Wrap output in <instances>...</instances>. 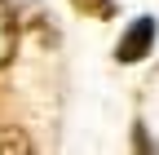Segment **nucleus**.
<instances>
[{
    "label": "nucleus",
    "mask_w": 159,
    "mask_h": 155,
    "mask_svg": "<svg viewBox=\"0 0 159 155\" xmlns=\"http://www.w3.org/2000/svg\"><path fill=\"white\" fill-rule=\"evenodd\" d=\"M0 151H31V138L18 129H0Z\"/></svg>",
    "instance_id": "20e7f679"
},
{
    "label": "nucleus",
    "mask_w": 159,
    "mask_h": 155,
    "mask_svg": "<svg viewBox=\"0 0 159 155\" xmlns=\"http://www.w3.org/2000/svg\"><path fill=\"white\" fill-rule=\"evenodd\" d=\"M18 53V18L9 9V0H0V67H9Z\"/></svg>",
    "instance_id": "f03ea898"
},
{
    "label": "nucleus",
    "mask_w": 159,
    "mask_h": 155,
    "mask_svg": "<svg viewBox=\"0 0 159 155\" xmlns=\"http://www.w3.org/2000/svg\"><path fill=\"white\" fill-rule=\"evenodd\" d=\"M155 49V18L142 13V18H133V27L119 35V45H115V62H142V58Z\"/></svg>",
    "instance_id": "f257e3e1"
},
{
    "label": "nucleus",
    "mask_w": 159,
    "mask_h": 155,
    "mask_svg": "<svg viewBox=\"0 0 159 155\" xmlns=\"http://www.w3.org/2000/svg\"><path fill=\"white\" fill-rule=\"evenodd\" d=\"M71 5L80 13H89V18H111L115 13V0H71Z\"/></svg>",
    "instance_id": "7ed1b4c3"
}]
</instances>
